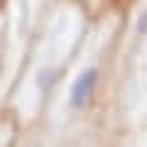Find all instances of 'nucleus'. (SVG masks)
Returning a JSON list of instances; mask_svg holds the SVG:
<instances>
[{"label":"nucleus","instance_id":"obj_1","mask_svg":"<svg viewBox=\"0 0 147 147\" xmlns=\"http://www.w3.org/2000/svg\"><path fill=\"white\" fill-rule=\"evenodd\" d=\"M98 79H100L98 66L84 69V71L74 79V84H71V91H69V105H71V108H84V105H88V100L93 98V93H96Z\"/></svg>","mask_w":147,"mask_h":147}]
</instances>
